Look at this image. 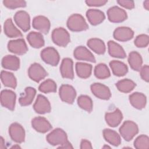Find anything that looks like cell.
Here are the masks:
<instances>
[{
    "instance_id": "25",
    "label": "cell",
    "mask_w": 149,
    "mask_h": 149,
    "mask_svg": "<svg viewBox=\"0 0 149 149\" xmlns=\"http://www.w3.org/2000/svg\"><path fill=\"white\" fill-rule=\"evenodd\" d=\"M27 39L30 45L35 48H39L44 45V40L42 34L35 31L29 33Z\"/></svg>"
},
{
    "instance_id": "45",
    "label": "cell",
    "mask_w": 149,
    "mask_h": 149,
    "mask_svg": "<svg viewBox=\"0 0 149 149\" xmlns=\"http://www.w3.org/2000/svg\"><path fill=\"white\" fill-rule=\"evenodd\" d=\"M59 148H72L73 147L71 145V144L69 143V142H68L67 143L62 145V146H61L59 147Z\"/></svg>"
},
{
    "instance_id": "34",
    "label": "cell",
    "mask_w": 149,
    "mask_h": 149,
    "mask_svg": "<svg viewBox=\"0 0 149 149\" xmlns=\"http://www.w3.org/2000/svg\"><path fill=\"white\" fill-rule=\"evenodd\" d=\"M116 86L117 88L121 92L127 93L132 91L136 86V83L130 79H123L118 81Z\"/></svg>"
},
{
    "instance_id": "32",
    "label": "cell",
    "mask_w": 149,
    "mask_h": 149,
    "mask_svg": "<svg viewBox=\"0 0 149 149\" xmlns=\"http://www.w3.org/2000/svg\"><path fill=\"white\" fill-rule=\"evenodd\" d=\"M76 71L79 77L83 79H87L91 74L92 66L86 63L77 62L76 64Z\"/></svg>"
},
{
    "instance_id": "47",
    "label": "cell",
    "mask_w": 149,
    "mask_h": 149,
    "mask_svg": "<svg viewBox=\"0 0 149 149\" xmlns=\"http://www.w3.org/2000/svg\"><path fill=\"white\" fill-rule=\"evenodd\" d=\"M144 4V8L146 9V10H148L149 9V1L148 0H147L146 1L144 2L143 3Z\"/></svg>"
},
{
    "instance_id": "3",
    "label": "cell",
    "mask_w": 149,
    "mask_h": 149,
    "mask_svg": "<svg viewBox=\"0 0 149 149\" xmlns=\"http://www.w3.org/2000/svg\"><path fill=\"white\" fill-rule=\"evenodd\" d=\"M139 132V128L136 123L131 120L125 121L119 128L121 136L126 140H131Z\"/></svg>"
},
{
    "instance_id": "44",
    "label": "cell",
    "mask_w": 149,
    "mask_h": 149,
    "mask_svg": "<svg viewBox=\"0 0 149 149\" xmlns=\"http://www.w3.org/2000/svg\"><path fill=\"white\" fill-rule=\"evenodd\" d=\"M93 147L91 146V143L87 140H82L80 143V148H92Z\"/></svg>"
},
{
    "instance_id": "48",
    "label": "cell",
    "mask_w": 149,
    "mask_h": 149,
    "mask_svg": "<svg viewBox=\"0 0 149 149\" xmlns=\"http://www.w3.org/2000/svg\"><path fill=\"white\" fill-rule=\"evenodd\" d=\"M12 148H20L19 146H13Z\"/></svg>"
},
{
    "instance_id": "17",
    "label": "cell",
    "mask_w": 149,
    "mask_h": 149,
    "mask_svg": "<svg viewBox=\"0 0 149 149\" xmlns=\"http://www.w3.org/2000/svg\"><path fill=\"white\" fill-rule=\"evenodd\" d=\"M113 37L118 41H127L131 40L134 36L133 31L127 27H119L113 32Z\"/></svg>"
},
{
    "instance_id": "49",
    "label": "cell",
    "mask_w": 149,
    "mask_h": 149,
    "mask_svg": "<svg viewBox=\"0 0 149 149\" xmlns=\"http://www.w3.org/2000/svg\"><path fill=\"white\" fill-rule=\"evenodd\" d=\"M110 148V147H109V146H104L103 147V148Z\"/></svg>"
},
{
    "instance_id": "40",
    "label": "cell",
    "mask_w": 149,
    "mask_h": 149,
    "mask_svg": "<svg viewBox=\"0 0 149 149\" xmlns=\"http://www.w3.org/2000/svg\"><path fill=\"white\" fill-rule=\"evenodd\" d=\"M149 42V37L146 34H140L136 37L134 44L139 48L146 47Z\"/></svg>"
},
{
    "instance_id": "35",
    "label": "cell",
    "mask_w": 149,
    "mask_h": 149,
    "mask_svg": "<svg viewBox=\"0 0 149 149\" xmlns=\"http://www.w3.org/2000/svg\"><path fill=\"white\" fill-rule=\"evenodd\" d=\"M94 75L100 79H105L110 76V72L104 63H99L94 68Z\"/></svg>"
},
{
    "instance_id": "38",
    "label": "cell",
    "mask_w": 149,
    "mask_h": 149,
    "mask_svg": "<svg viewBox=\"0 0 149 149\" xmlns=\"http://www.w3.org/2000/svg\"><path fill=\"white\" fill-rule=\"evenodd\" d=\"M134 146L138 149H148L149 148V138L147 135L141 134L134 141Z\"/></svg>"
},
{
    "instance_id": "39",
    "label": "cell",
    "mask_w": 149,
    "mask_h": 149,
    "mask_svg": "<svg viewBox=\"0 0 149 149\" xmlns=\"http://www.w3.org/2000/svg\"><path fill=\"white\" fill-rule=\"evenodd\" d=\"M3 3L8 8L13 9L18 8H23L26 6V2L23 0H4Z\"/></svg>"
},
{
    "instance_id": "11",
    "label": "cell",
    "mask_w": 149,
    "mask_h": 149,
    "mask_svg": "<svg viewBox=\"0 0 149 149\" xmlns=\"http://www.w3.org/2000/svg\"><path fill=\"white\" fill-rule=\"evenodd\" d=\"M9 133L12 140L16 143H21L24 141V129L18 123H13L10 125L9 128Z\"/></svg>"
},
{
    "instance_id": "31",
    "label": "cell",
    "mask_w": 149,
    "mask_h": 149,
    "mask_svg": "<svg viewBox=\"0 0 149 149\" xmlns=\"http://www.w3.org/2000/svg\"><path fill=\"white\" fill-rule=\"evenodd\" d=\"M88 47L97 54H103L105 52V45L103 41L100 39L94 38L87 41Z\"/></svg>"
},
{
    "instance_id": "30",
    "label": "cell",
    "mask_w": 149,
    "mask_h": 149,
    "mask_svg": "<svg viewBox=\"0 0 149 149\" xmlns=\"http://www.w3.org/2000/svg\"><path fill=\"white\" fill-rule=\"evenodd\" d=\"M109 66L113 74L116 76H123L125 75L128 71L126 65L119 61H112L109 62Z\"/></svg>"
},
{
    "instance_id": "10",
    "label": "cell",
    "mask_w": 149,
    "mask_h": 149,
    "mask_svg": "<svg viewBox=\"0 0 149 149\" xmlns=\"http://www.w3.org/2000/svg\"><path fill=\"white\" fill-rule=\"evenodd\" d=\"M14 20L16 24L24 32L30 28V18L29 13L24 10L17 12L14 16Z\"/></svg>"
},
{
    "instance_id": "8",
    "label": "cell",
    "mask_w": 149,
    "mask_h": 149,
    "mask_svg": "<svg viewBox=\"0 0 149 149\" xmlns=\"http://www.w3.org/2000/svg\"><path fill=\"white\" fill-rule=\"evenodd\" d=\"M107 16L109 20L112 23L122 22L127 17L125 10L117 6L109 8L107 11Z\"/></svg>"
},
{
    "instance_id": "1",
    "label": "cell",
    "mask_w": 149,
    "mask_h": 149,
    "mask_svg": "<svg viewBox=\"0 0 149 149\" xmlns=\"http://www.w3.org/2000/svg\"><path fill=\"white\" fill-rule=\"evenodd\" d=\"M67 26L73 31H81L88 29V26L84 17L80 14H73L68 19Z\"/></svg>"
},
{
    "instance_id": "33",
    "label": "cell",
    "mask_w": 149,
    "mask_h": 149,
    "mask_svg": "<svg viewBox=\"0 0 149 149\" xmlns=\"http://www.w3.org/2000/svg\"><path fill=\"white\" fill-rule=\"evenodd\" d=\"M1 79L3 85L8 87L15 88L17 81L14 74L9 72L2 70L1 73Z\"/></svg>"
},
{
    "instance_id": "46",
    "label": "cell",
    "mask_w": 149,
    "mask_h": 149,
    "mask_svg": "<svg viewBox=\"0 0 149 149\" xmlns=\"http://www.w3.org/2000/svg\"><path fill=\"white\" fill-rule=\"evenodd\" d=\"M0 148H5V141L3 140V139L2 138V137H1L0 139Z\"/></svg>"
},
{
    "instance_id": "36",
    "label": "cell",
    "mask_w": 149,
    "mask_h": 149,
    "mask_svg": "<svg viewBox=\"0 0 149 149\" xmlns=\"http://www.w3.org/2000/svg\"><path fill=\"white\" fill-rule=\"evenodd\" d=\"M78 105L83 109L88 112H91L93 109V101L91 98L87 95H82L77 99Z\"/></svg>"
},
{
    "instance_id": "37",
    "label": "cell",
    "mask_w": 149,
    "mask_h": 149,
    "mask_svg": "<svg viewBox=\"0 0 149 149\" xmlns=\"http://www.w3.org/2000/svg\"><path fill=\"white\" fill-rule=\"evenodd\" d=\"M38 89L41 92L44 93L55 92L56 91V84L54 80L47 79L39 86Z\"/></svg>"
},
{
    "instance_id": "13",
    "label": "cell",
    "mask_w": 149,
    "mask_h": 149,
    "mask_svg": "<svg viewBox=\"0 0 149 149\" xmlns=\"http://www.w3.org/2000/svg\"><path fill=\"white\" fill-rule=\"evenodd\" d=\"M8 49L10 52L17 55H23L28 51V48L24 40L22 38L9 41Z\"/></svg>"
},
{
    "instance_id": "14",
    "label": "cell",
    "mask_w": 149,
    "mask_h": 149,
    "mask_svg": "<svg viewBox=\"0 0 149 149\" xmlns=\"http://www.w3.org/2000/svg\"><path fill=\"white\" fill-rule=\"evenodd\" d=\"M91 90L93 94L97 98L102 100H109L111 96L109 88L101 83H95L91 86Z\"/></svg>"
},
{
    "instance_id": "16",
    "label": "cell",
    "mask_w": 149,
    "mask_h": 149,
    "mask_svg": "<svg viewBox=\"0 0 149 149\" xmlns=\"http://www.w3.org/2000/svg\"><path fill=\"white\" fill-rule=\"evenodd\" d=\"M31 125L37 132L42 133L48 132L52 128L50 123L45 118L41 116L33 118L31 120Z\"/></svg>"
},
{
    "instance_id": "2",
    "label": "cell",
    "mask_w": 149,
    "mask_h": 149,
    "mask_svg": "<svg viewBox=\"0 0 149 149\" xmlns=\"http://www.w3.org/2000/svg\"><path fill=\"white\" fill-rule=\"evenodd\" d=\"M47 141L52 146H62L69 141L65 132L60 128L53 130L47 136Z\"/></svg>"
},
{
    "instance_id": "9",
    "label": "cell",
    "mask_w": 149,
    "mask_h": 149,
    "mask_svg": "<svg viewBox=\"0 0 149 149\" xmlns=\"http://www.w3.org/2000/svg\"><path fill=\"white\" fill-rule=\"evenodd\" d=\"M16 95L10 90H3L1 93V105L9 110H13L15 107Z\"/></svg>"
},
{
    "instance_id": "7",
    "label": "cell",
    "mask_w": 149,
    "mask_h": 149,
    "mask_svg": "<svg viewBox=\"0 0 149 149\" xmlns=\"http://www.w3.org/2000/svg\"><path fill=\"white\" fill-rule=\"evenodd\" d=\"M59 94L62 101L68 104H73L76 96V92L72 86L62 84L59 88Z\"/></svg>"
},
{
    "instance_id": "22",
    "label": "cell",
    "mask_w": 149,
    "mask_h": 149,
    "mask_svg": "<svg viewBox=\"0 0 149 149\" xmlns=\"http://www.w3.org/2000/svg\"><path fill=\"white\" fill-rule=\"evenodd\" d=\"M129 101L134 108L138 109H141L145 107L147 100L146 95L143 93L135 92L130 95Z\"/></svg>"
},
{
    "instance_id": "42",
    "label": "cell",
    "mask_w": 149,
    "mask_h": 149,
    "mask_svg": "<svg viewBox=\"0 0 149 149\" xmlns=\"http://www.w3.org/2000/svg\"><path fill=\"white\" fill-rule=\"evenodd\" d=\"M107 2L108 1L107 0H87L86 3L89 6H101Z\"/></svg>"
},
{
    "instance_id": "21",
    "label": "cell",
    "mask_w": 149,
    "mask_h": 149,
    "mask_svg": "<svg viewBox=\"0 0 149 149\" xmlns=\"http://www.w3.org/2000/svg\"><path fill=\"white\" fill-rule=\"evenodd\" d=\"M105 119L107 123L109 126L116 127L120 123L123 119V115L119 109H116L112 112L106 113Z\"/></svg>"
},
{
    "instance_id": "29",
    "label": "cell",
    "mask_w": 149,
    "mask_h": 149,
    "mask_svg": "<svg viewBox=\"0 0 149 149\" xmlns=\"http://www.w3.org/2000/svg\"><path fill=\"white\" fill-rule=\"evenodd\" d=\"M103 136L107 141L114 146H118L121 143L120 136L113 130L109 129H104L103 130Z\"/></svg>"
},
{
    "instance_id": "4",
    "label": "cell",
    "mask_w": 149,
    "mask_h": 149,
    "mask_svg": "<svg viewBox=\"0 0 149 149\" xmlns=\"http://www.w3.org/2000/svg\"><path fill=\"white\" fill-rule=\"evenodd\" d=\"M51 37L54 43L59 47H66L70 41L69 33L62 27L54 29L52 31Z\"/></svg>"
},
{
    "instance_id": "43",
    "label": "cell",
    "mask_w": 149,
    "mask_h": 149,
    "mask_svg": "<svg viewBox=\"0 0 149 149\" xmlns=\"http://www.w3.org/2000/svg\"><path fill=\"white\" fill-rule=\"evenodd\" d=\"M117 2L120 6L128 9H132L134 7V3L133 1L119 0V1H117Z\"/></svg>"
},
{
    "instance_id": "27",
    "label": "cell",
    "mask_w": 149,
    "mask_h": 149,
    "mask_svg": "<svg viewBox=\"0 0 149 149\" xmlns=\"http://www.w3.org/2000/svg\"><path fill=\"white\" fill-rule=\"evenodd\" d=\"M36 90L34 88L28 87L25 88L24 95L20 97L19 99V104L22 106H27L30 105L36 95Z\"/></svg>"
},
{
    "instance_id": "6",
    "label": "cell",
    "mask_w": 149,
    "mask_h": 149,
    "mask_svg": "<svg viewBox=\"0 0 149 149\" xmlns=\"http://www.w3.org/2000/svg\"><path fill=\"white\" fill-rule=\"evenodd\" d=\"M29 77L36 82H39L44 79L48 73L44 68L39 63H34L30 65L28 70Z\"/></svg>"
},
{
    "instance_id": "20",
    "label": "cell",
    "mask_w": 149,
    "mask_h": 149,
    "mask_svg": "<svg viewBox=\"0 0 149 149\" xmlns=\"http://www.w3.org/2000/svg\"><path fill=\"white\" fill-rule=\"evenodd\" d=\"M87 18L92 25L95 26L102 23L105 18V15L103 12L98 9H89L86 12Z\"/></svg>"
},
{
    "instance_id": "28",
    "label": "cell",
    "mask_w": 149,
    "mask_h": 149,
    "mask_svg": "<svg viewBox=\"0 0 149 149\" xmlns=\"http://www.w3.org/2000/svg\"><path fill=\"white\" fill-rule=\"evenodd\" d=\"M128 62L133 70L140 71L142 67L143 60L139 53L136 51H132L129 55Z\"/></svg>"
},
{
    "instance_id": "19",
    "label": "cell",
    "mask_w": 149,
    "mask_h": 149,
    "mask_svg": "<svg viewBox=\"0 0 149 149\" xmlns=\"http://www.w3.org/2000/svg\"><path fill=\"white\" fill-rule=\"evenodd\" d=\"M60 72L63 78L73 79L74 72L73 69V61L69 58H64L60 66Z\"/></svg>"
},
{
    "instance_id": "18",
    "label": "cell",
    "mask_w": 149,
    "mask_h": 149,
    "mask_svg": "<svg viewBox=\"0 0 149 149\" xmlns=\"http://www.w3.org/2000/svg\"><path fill=\"white\" fill-rule=\"evenodd\" d=\"M73 55L74 58L78 60L95 62V59L94 55L85 47L79 46L76 48L74 50Z\"/></svg>"
},
{
    "instance_id": "24",
    "label": "cell",
    "mask_w": 149,
    "mask_h": 149,
    "mask_svg": "<svg viewBox=\"0 0 149 149\" xmlns=\"http://www.w3.org/2000/svg\"><path fill=\"white\" fill-rule=\"evenodd\" d=\"M3 30L5 34L10 38L20 37L22 36V33L15 27L10 19H8L4 22Z\"/></svg>"
},
{
    "instance_id": "23",
    "label": "cell",
    "mask_w": 149,
    "mask_h": 149,
    "mask_svg": "<svg viewBox=\"0 0 149 149\" xmlns=\"http://www.w3.org/2000/svg\"><path fill=\"white\" fill-rule=\"evenodd\" d=\"M2 66L8 70H17L20 67V60L14 55H6L2 58Z\"/></svg>"
},
{
    "instance_id": "26",
    "label": "cell",
    "mask_w": 149,
    "mask_h": 149,
    "mask_svg": "<svg viewBox=\"0 0 149 149\" xmlns=\"http://www.w3.org/2000/svg\"><path fill=\"white\" fill-rule=\"evenodd\" d=\"M108 49L109 55L112 57L118 58H125L126 57V53L123 48L113 41H108Z\"/></svg>"
},
{
    "instance_id": "41",
    "label": "cell",
    "mask_w": 149,
    "mask_h": 149,
    "mask_svg": "<svg viewBox=\"0 0 149 149\" xmlns=\"http://www.w3.org/2000/svg\"><path fill=\"white\" fill-rule=\"evenodd\" d=\"M140 70V76L143 80L148 82L149 80V67L148 65H144L141 67Z\"/></svg>"
},
{
    "instance_id": "5",
    "label": "cell",
    "mask_w": 149,
    "mask_h": 149,
    "mask_svg": "<svg viewBox=\"0 0 149 149\" xmlns=\"http://www.w3.org/2000/svg\"><path fill=\"white\" fill-rule=\"evenodd\" d=\"M41 58L42 61L51 66H56L59 62V55L53 47H47L41 52Z\"/></svg>"
},
{
    "instance_id": "15",
    "label": "cell",
    "mask_w": 149,
    "mask_h": 149,
    "mask_svg": "<svg viewBox=\"0 0 149 149\" xmlns=\"http://www.w3.org/2000/svg\"><path fill=\"white\" fill-rule=\"evenodd\" d=\"M33 27L44 34H47L50 29V22L44 16H37L33 20Z\"/></svg>"
},
{
    "instance_id": "12",
    "label": "cell",
    "mask_w": 149,
    "mask_h": 149,
    "mask_svg": "<svg viewBox=\"0 0 149 149\" xmlns=\"http://www.w3.org/2000/svg\"><path fill=\"white\" fill-rule=\"evenodd\" d=\"M33 108L37 113L40 114L49 113L51 109V105L48 99L41 94L37 96L33 105Z\"/></svg>"
}]
</instances>
